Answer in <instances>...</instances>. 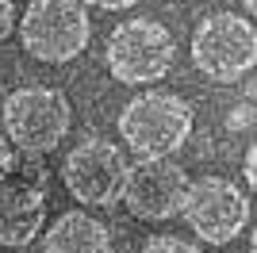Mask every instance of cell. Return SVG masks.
<instances>
[{
	"mask_svg": "<svg viewBox=\"0 0 257 253\" xmlns=\"http://www.w3.org/2000/svg\"><path fill=\"white\" fill-rule=\"evenodd\" d=\"M192 104L177 92H142L119 111V135L142 158H169L192 138Z\"/></svg>",
	"mask_w": 257,
	"mask_h": 253,
	"instance_id": "6da1fadb",
	"label": "cell"
},
{
	"mask_svg": "<svg viewBox=\"0 0 257 253\" xmlns=\"http://www.w3.org/2000/svg\"><path fill=\"white\" fill-rule=\"evenodd\" d=\"M4 135L16 150H23L27 158H43L50 150L62 146V138L69 135L73 123V107L58 88L46 84H27L4 96Z\"/></svg>",
	"mask_w": 257,
	"mask_h": 253,
	"instance_id": "7a4b0ae2",
	"label": "cell"
},
{
	"mask_svg": "<svg viewBox=\"0 0 257 253\" xmlns=\"http://www.w3.org/2000/svg\"><path fill=\"white\" fill-rule=\"evenodd\" d=\"M88 35L92 27H88L85 0H31L20 20L23 50L50 65L73 62L88 46Z\"/></svg>",
	"mask_w": 257,
	"mask_h": 253,
	"instance_id": "3957f363",
	"label": "cell"
},
{
	"mask_svg": "<svg viewBox=\"0 0 257 253\" xmlns=\"http://www.w3.org/2000/svg\"><path fill=\"white\" fill-rule=\"evenodd\" d=\"M192 65L211 81H242L257 65V27L234 12L200 20L192 31Z\"/></svg>",
	"mask_w": 257,
	"mask_h": 253,
	"instance_id": "277c9868",
	"label": "cell"
},
{
	"mask_svg": "<svg viewBox=\"0 0 257 253\" xmlns=\"http://www.w3.org/2000/svg\"><path fill=\"white\" fill-rule=\"evenodd\" d=\"M107 69L123 84H154L173 69L177 42L158 20H127L107 35Z\"/></svg>",
	"mask_w": 257,
	"mask_h": 253,
	"instance_id": "5b68a950",
	"label": "cell"
},
{
	"mask_svg": "<svg viewBox=\"0 0 257 253\" xmlns=\"http://www.w3.org/2000/svg\"><path fill=\"white\" fill-rule=\"evenodd\" d=\"M127 158L104 138H85L81 146L69 150L62 165V184L77 203L85 207H111L123 200L127 184Z\"/></svg>",
	"mask_w": 257,
	"mask_h": 253,
	"instance_id": "8992f818",
	"label": "cell"
},
{
	"mask_svg": "<svg viewBox=\"0 0 257 253\" xmlns=\"http://www.w3.org/2000/svg\"><path fill=\"white\" fill-rule=\"evenodd\" d=\"M181 215H184V222L192 226V234L200 242L226 245V242H234L238 234L246 230L249 200H246V192L238 188L234 180L200 177L192 188H188V200H184Z\"/></svg>",
	"mask_w": 257,
	"mask_h": 253,
	"instance_id": "52a82bcc",
	"label": "cell"
},
{
	"mask_svg": "<svg viewBox=\"0 0 257 253\" xmlns=\"http://www.w3.org/2000/svg\"><path fill=\"white\" fill-rule=\"evenodd\" d=\"M192 180L177 161L169 158H142L139 165L127 169V184H123V203L135 219L146 222H169L184 211Z\"/></svg>",
	"mask_w": 257,
	"mask_h": 253,
	"instance_id": "ba28073f",
	"label": "cell"
},
{
	"mask_svg": "<svg viewBox=\"0 0 257 253\" xmlns=\"http://www.w3.org/2000/svg\"><path fill=\"white\" fill-rule=\"evenodd\" d=\"M46 219V192L35 180H0V245L23 249L43 230Z\"/></svg>",
	"mask_w": 257,
	"mask_h": 253,
	"instance_id": "9c48e42d",
	"label": "cell"
},
{
	"mask_svg": "<svg viewBox=\"0 0 257 253\" xmlns=\"http://www.w3.org/2000/svg\"><path fill=\"white\" fill-rule=\"evenodd\" d=\"M43 253H111V234L88 211H65L46 230Z\"/></svg>",
	"mask_w": 257,
	"mask_h": 253,
	"instance_id": "30bf717a",
	"label": "cell"
},
{
	"mask_svg": "<svg viewBox=\"0 0 257 253\" xmlns=\"http://www.w3.org/2000/svg\"><path fill=\"white\" fill-rule=\"evenodd\" d=\"M142 253H204V249H200L196 242L177 238V234H154V238H146Z\"/></svg>",
	"mask_w": 257,
	"mask_h": 253,
	"instance_id": "8fae6325",
	"label": "cell"
},
{
	"mask_svg": "<svg viewBox=\"0 0 257 253\" xmlns=\"http://www.w3.org/2000/svg\"><path fill=\"white\" fill-rule=\"evenodd\" d=\"M12 27H16V4H12V0H0V42L12 35Z\"/></svg>",
	"mask_w": 257,
	"mask_h": 253,
	"instance_id": "7c38bea8",
	"label": "cell"
},
{
	"mask_svg": "<svg viewBox=\"0 0 257 253\" xmlns=\"http://www.w3.org/2000/svg\"><path fill=\"white\" fill-rule=\"evenodd\" d=\"M12 142H8V135H4V131H0V180L8 177L12 169H16V154H12Z\"/></svg>",
	"mask_w": 257,
	"mask_h": 253,
	"instance_id": "4fadbf2b",
	"label": "cell"
},
{
	"mask_svg": "<svg viewBox=\"0 0 257 253\" xmlns=\"http://www.w3.org/2000/svg\"><path fill=\"white\" fill-rule=\"evenodd\" d=\"M242 173H246V180H249V188H253V196H257V142L246 150V161H242Z\"/></svg>",
	"mask_w": 257,
	"mask_h": 253,
	"instance_id": "5bb4252c",
	"label": "cell"
},
{
	"mask_svg": "<svg viewBox=\"0 0 257 253\" xmlns=\"http://www.w3.org/2000/svg\"><path fill=\"white\" fill-rule=\"evenodd\" d=\"M85 4H96L104 12H123V8H135L139 0H85Z\"/></svg>",
	"mask_w": 257,
	"mask_h": 253,
	"instance_id": "9a60e30c",
	"label": "cell"
},
{
	"mask_svg": "<svg viewBox=\"0 0 257 253\" xmlns=\"http://www.w3.org/2000/svg\"><path fill=\"white\" fill-rule=\"evenodd\" d=\"M242 4H246V12H249V16L257 20V0H242Z\"/></svg>",
	"mask_w": 257,
	"mask_h": 253,
	"instance_id": "2e32d148",
	"label": "cell"
},
{
	"mask_svg": "<svg viewBox=\"0 0 257 253\" xmlns=\"http://www.w3.org/2000/svg\"><path fill=\"white\" fill-rule=\"evenodd\" d=\"M249 253H257V230H253V242H249Z\"/></svg>",
	"mask_w": 257,
	"mask_h": 253,
	"instance_id": "e0dca14e",
	"label": "cell"
}]
</instances>
